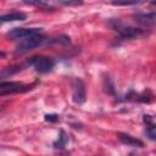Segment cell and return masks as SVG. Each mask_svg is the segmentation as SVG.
Instances as JSON below:
<instances>
[{"instance_id": "obj_1", "label": "cell", "mask_w": 156, "mask_h": 156, "mask_svg": "<svg viewBox=\"0 0 156 156\" xmlns=\"http://www.w3.org/2000/svg\"><path fill=\"white\" fill-rule=\"evenodd\" d=\"M56 40L54 39H50V38H46L41 34H37V35H33V37H29V38H26L23 39L16 48L15 50V54H24L29 50H33L35 48H39L44 44H51Z\"/></svg>"}, {"instance_id": "obj_2", "label": "cell", "mask_w": 156, "mask_h": 156, "mask_svg": "<svg viewBox=\"0 0 156 156\" xmlns=\"http://www.w3.org/2000/svg\"><path fill=\"white\" fill-rule=\"evenodd\" d=\"M116 23V26L113 27L117 32L118 35L122 39H136V38H141L144 35H146V30L139 27H132V26H123L119 21H113Z\"/></svg>"}, {"instance_id": "obj_3", "label": "cell", "mask_w": 156, "mask_h": 156, "mask_svg": "<svg viewBox=\"0 0 156 156\" xmlns=\"http://www.w3.org/2000/svg\"><path fill=\"white\" fill-rule=\"evenodd\" d=\"M28 63L33 66L35 71L39 73H48L55 66V61L51 57H46V56H33L28 60Z\"/></svg>"}, {"instance_id": "obj_4", "label": "cell", "mask_w": 156, "mask_h": 156, "mask_svg": "<svg viewBox=\"0 0 156 156\" xmlns=\"http://www.w3.org/2000/svg\"><path fill=\"white\" fill-rule=\"evenodd\" d=\"M33 88V85L23 84L21 82H0V95L24 93Z\"/></svg>"}, {"instance_id": "obj_5", "label": "cell", "mask_w": 156, "mask_h": 156, "mask_svg": "<svg viewBox=\"0 0 156 156\" xmlns=\"http://www.w3.org/2000/svg\"><path fill=\"white\" fill-rule=\"evenodd\" d=\"M41 28H13L7 32V38H10L11 40L26 39L37 34H41Z\"/></svg>"}, {"instance_id": "obj_6", "label": "cell", "mask_w": 156, "mask_h": 156, "mask_svg": "<svg viewBox=\"0 0 156 156\" xmlns=\"http://www.w3.org/2000/svg\"><path fill=\"white\" fill-rule=\"evenodd\" d=\"M87 98V91H85V84L82 79L76 78L73 79L72 83V99L76 104H83Z\"/></svg>"}, {"instance_id": "obj_7", "label": "cell", "mask_w": 156, "mask_h": 156, "mask_svg": "<svg viewBox=\"0 0 156 156\" xmlns=\"http://www.w3.org/2000/svg\"><path fill=\"white\" fill-rule=\"evenodd\" d=\"M119 141L127 146H133V147H144V143L140 139H136L129 134H124V133H119L118 134Z\"/></svg>"}, {"instance_id": "obj_8", "label": "cell", "mask_w": 156, "mask_h": 156, "mask_svg": "<svg viewBox=\"0 0 156 156\" xmlns=\"http://www.w3.org/2000/svg\"><path fill=\"white\" fill-rule=\"evenodd\" d=\"M27 18V15L24 12H20V11H15V12H10L6 15L0 16V26L2 23H7V22H15V21H24Z\"/></svg>"}, {"instance_id": "obj_9", "label": "cell", "mask_w": 156, "mask_h": 156, "mask_svg": "<svg viewBox=\"0 0 156 156\" xmlns=\"http://www.w3.org/2000/svg\"><path fill=\"white\" fill-rule=\"evenodd\" d=\"M133 17L139 23H141V24H144L146 27H150V26H154L156 15H155V12H150V13H135Z\"/></svg>"}, {"instance_id": "obj_10", "label": "cell", "mask_w": 156, "mask_h": 156, "mask_svg": "<svg viewBox=\"0 0 156 156\" xmlns=\"http://www.w3.org/2000/svg\"><path fill=\"white\" fill-rule=\"evenodd\" d=\"M67 143H68V136H67V134H66V132L65 130H60V134H58V138H57V140L56 141H54V147L55 149H65V146L67 145Z\"/></svg>"}, {"instance_id": "obj_11", "label": "cell", "mask_w": 156, "mask_h": 156, "mask_svg": "<svg viewBox=\"0 0 156 156\" xmlns=\"http://www.w3.org/2000/svg\"><path fill=\"white\" fill-rule=\"evenodd\" d=\"M144 0H112L111 4L115 6H130V5H138L141 4Z\"/></svg>"}, {"instance_id": "obj_12", "label": "cell", "mask_w": 156, "mask_h": 156, "mask_svg": "<svg viewBox=\"0 0 156 156\" xmlns=\"http://www.w3.org/2000/svg\"><path fill=\"white\" fill-rule=\"evenodd\" d=\"M145 134L147 135V138L150 140H156V127L154 123L151 124H147L146 126V130H145Z\"/></svg>"}, {"instance_id": "obj_13", "label": "cell", "mask_w": 156, "mask_h": 156, "mask_svg": "<svg viewBox=\"0 0 156 156\" xmlns=\"http://www.w3.org/2000/svg\"><path fill=\"white\" fill-rule=\"evenodd\" d=\"M23 2L26 4H30V5H34V6H40V7H49L48 6V0H23ZM52 10V7H49Z\"/></svg>"}, {"instance_id": "obj_14", "label": "cell", "mask_w": 156, "mask_h": 156, "mask_svg": "<svg viewBox=\"0 0 156 156\" xmlns=\"http://www.w3.org/2000/svg\"><path fill=\"white\" fill-rule=\"evenodd\" d=\"M60 4L66 6H79L83 5V0H58Z\"/></svg>"}, {"instance_id": "obj_15", "label": "cell", "mask_w": 156, "mask_h": 156, "mask_svg": "<svg viewBox=\"0 0 156 156\" xmlns=\"http://www.w3.org/2000/svg\"><path fill=\"white\" fill-rule=\"evenodd\" d=\"M105 91L106 93H108V94H115V88H113V84H112V82L108 79V77H107V79H105Z\"/></svg>"}, {"instance_id": "obj_16", "label": "cell", "mask_w": 156, "mask_h": 156, "mask_svg": "<svg viewBox=\"0 0 156 156\" xmlns=\"http://www.w3.org/2000/svg\"><path fill=\"white\" fill-rule=\"evenodd\" d=\"M45 121H48V122H57L58 121V115L48 113V115H45Z\"/></svg>"}, {"instance_id": "obj_17", "label": "cell", "mask_w": 156, "mask_h": 156, "mask_svg": "<svg viewBox=\"0 0 156 156\" xmlns=\"http://www.w3.org/2000/svg\"><path fill=\"white\" fill-rule=\"evenodd\" d=\"M143 121H144V123H145L146 126L154 123V118H152L150 115H144V116H143Z\"/></svg>"}]
</instances>
